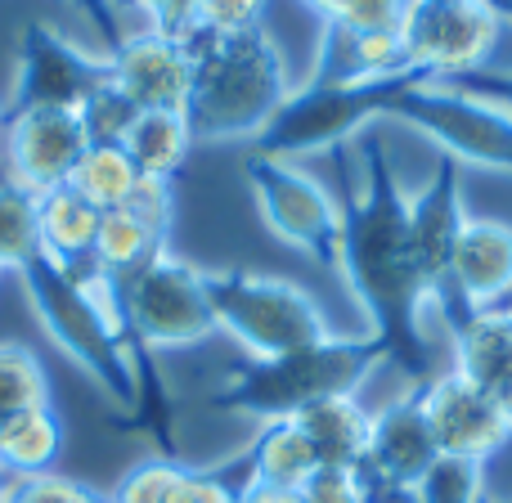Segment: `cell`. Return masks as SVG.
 <instances>
[{
	"label": "cell",
	"instance_id": "6da1fadb",
	"mask_svg": "<svg viewBox=\"0 0 512 503\" xmlns=\"http://www.w3.org/2000/svg\"><path fill=\"white\" fill-rule=\"evenodd\" d=\"M328 171L342 212L337 270L355 306L369 315L387 360L423 387L432 378L427 315H436V306L409 239V198L400 194V180L378 135L328 149Z\"/></svg>",
	"mask_w": 512,
	"mask_h": 503
},
{
	"label": "cell",
	"instance_id": "7a4b0ae2",
	"mask_svg": "<svg viewBox=\"0 0 512 503\" xmlns=\"http://www.w3.org/2000/svg\"><path fill=\"white\" fill-rule=\"evenodd\" d=\"M189 131L198 144L256 140L292 95L288 59L265 27L256 32H194L189 36Z\"/></svg>",
	"mask_w": 512,
	"mask_h": 503
},
{
	"label": "cell",
	"instance_id": "3957f363",
	"mask_svg": "<svg viewBox=\"0 0 512 503\" xmlns=\"http://www.w3.org/2000/svg\"><path fill=\"white\" fill-rule=\"evenodd\" d=\"M387 360L378 337H324L315 346L274 355V360H243L225 373L212 405L225 414H243L256 423L297 418L301 409L328 396H355L360 382Z\"/></svg>",
	"mask_w": 512,
	"mask_h": 503
},
{
	"label": "cell",
	"instance_id": "277c9868",
	"mask_svg": "<svg viewBox=\"0 0 512 503\" xmlns=\"http://www.w3.org/2000/svg\"><path fill=\"white\" fill-rule=\"evenodd\" d=\"M207 301H212L216 328L230 333L252 360H274V355L333 337L324 306L292 279L252 270H207Z\"/></svg>",
	"mask_w": 512,
	"mask_h": 503
},
{
	"label": "cell",
	"instance_id": "5b68a950",
	"mask_svg": "<svg viewBox=\"0 0 512 503\" xmlns=\"http://www.w3.org/2000/svg\"><path fill=\"white\" fill-rule=\"evenodd\" d=\"M414 72L391 81H364V86H324V81H306L292 90L288 104L274 113V122L252 140V153L265 158H306V153H328L337 144H351L364 135L373 117H387V108L405 95Z\"/></svg>",
	"mask_w": 512,
	"mask_h": 503
},
{
	"label": "cell",
	"instance_id": "8992f818",
	"mask_svg": "<svg viewBox=\"0 0 512 503\" xmlns=\"http://www.w3.org/2000/svg\"><path fill=\"white\" fill-rule=\"evenodd\" d=\"M396 27L405 68L423 81H450L490 68L508 32V9L499 0H409Z\"/></svg>",
	"mask_w": 512,
	"mask_h": 503
},
{
	"label": "cell",
	"instance_id": "52a82bcc",
	"mask_svg": "<svg viewBox=\"0 0 512 503\" xmlns=\"http://www.w3.org/2000/svg\"><path fill=\"white\" fill-rule=\"evenodd\" d=\"M117 288H122L126 324L149 351L198 346L221 333L207 301V270L176 252H158L140 270L117 274Z\"/></svg>",
	"mask_w": 512,
	"mask_h": 503
},
{
	"label": "cell",
	"instance_id": "ba28073f",
	"mask_svg": "<svg viewBox=\"0 0 512 503\" xmlns=\"http://www.w3.org/2000/svg\"><path fill=\"white\" fill-rule=\"evenodd\" d=\"M387 117L427 135L441 149V158L459 162V167L512 176V117L486 99L459 95V90L436 86V81H414L387 108Z\"/></svg>",
	"mask_w": 512,
	"mask_h": 503
},
{
	"label": "cell",
	"instance_id": "9c48e42d",
	"mask_svg": "<svg viewBox=\"0 0 512 503\" xmlns=\"http://www.w3.org/2000/svg\"><path fill=\"white\" fill-rule=\"evenodd\" d=\"M243 176L252 185V198L261 207L265 225L288 248L306 252L319 265H337V239H342V212L324 180H315L301 162L248 153Z\"/></svg>",
	"mask_w": 512,
	"mask_h": 503
},
{
	"label": "cell",
	"instance_id": "30bf717a",
	"mask_svg": "<svg viewBox=\"0 0 512 503\" xmlns=\"http://www.w3.org/2000/svg\"><path fill=\"white\" fill-rule=\"evenodd\" d=\"M104 81L108 59H95L77 41L54 32L50 23H27L18 36V68L5 113H18V108H68V113H77Z\"/></svg>",
	"mask_w": 512,
	"mask_h": 503
},
{
	"label": "cell",
	"instance_id": "8fae6325",
	"mask_svg": "<svg viewBox=\"0 0 512 503\" xmlns=\"http://www.w3.org/2000/svg\"><path fill=\"white\" fill-rule=\"evenodd\" d=\"M86 131L68 108H18L5 113L0 135V167L27 194H45L54 185H68L86 153Z\"/></svg>",
	"mask_w": 512,
	"mask_h": 503
},
{
	"label": "cell",
	"instance_id": "7c38bea8",
	"mask_svg": "<svg viewBox=\"0 0 512 503\" xmlns=\"http://www.w3.org/2000/svg\"><path fill=\"white\" fill-rule=\"evenodd\" d=\"M423 405L432 423L436 450L445 459H468L486 468L499 450L512 441V418L499 409L481 387H472L463 373L445 369L423 382Z\"/></svg>",
	"mask_w": 512,
	"mask_h": 503
},
{
	"label": "cell",
	"instance_id": "4fadbf2b",
	"mask_svg": "<svg viewBox=\"0 0 512 503\" xmlns=\"http://www.w3.org/2000/svg\"><path fill=\"white\" fill-rule=\"evenodd\" d=\"M512 292V225L495 216H468L450 265V297L436 306L445 333L463 328L477 310L499 306Z\"/></svg>",
	"mask_w": 512,
	"mask_h": 503
},
{
	"label": "cell",
	"instance_id": "5bb4252c",
	"mask_svg": "<svg viewBox=\"0 0 512 503\" xmlns=\"http://www.w3.org/2000/svg\"><path fill=\"white\" fill-rule=\"evenodd\" d=\"M108 81H113L140 113H153V108L185 113L189 81H194L189 41L162 36V32H153V27L131 32L117 50H108Z\"/></svg>",
	"mask_w": 512,
	"mask_h": 503
},
{
	"label": "cell",
	"instance_id": "9a60e30c",
	"mask_svg": "<svg viewBox=\"0 0 512 503\" xmlns=\"http://www.w3.org/2000/svg\"><path fill=\"white\" fill-rule=\"evenodd\" d=\"M463 225H468V207H463L459 162L441 158L427 189L409 203V239H414V256H418L427 292H432V306H441L450 297V265H454Z\"/></svg>",
	"mask_w": 512,
	"mask_h": 503
},
{
	"label": "cell",
	"instance_id": "2e32d148",
	"mask_svg": "<svg viewBox=\"0 0 512 503\" xmlns=\"http://www.w3.org/2000/svg\"><path fill=\"white\" fill-rule=\"evenodd\" d=\"M436 459L441 450H436L432 423H427L423 387H409L405 396L387 400L369 418V445H364L360 468L378 472L382 481H396V486H418Z\"/></svg>",
	"mask_w": 512,
	"mask_h": 503
},
{
	"label": "cell",
	"instance_id": "e0dca14e",
	"mask_svg": "<svg viewBox=\"0 0 512 503\" xmlns=\"http://www.w3.org/2000/svg\"><path fill=\"white\" fill-rule=\"evenodd\" d=\"M405 45L400 27H351V23H319V50L310 81L324 86H364V81L405 77Z\"/></svg>",
	"mask_w": 512,
	"mask_h": 503
},
{
	"label": "cell",
	"instance_id": "ac0fdd59",
	"mask_svg": "<svg viewBox=\"0 0 512 503\" xmlns=\"http://www.w3.org/2000/svg\"><path fill=\"white\" fill-rule=\"evenodd\" d=\"M454 346V373L481 387L499 409H508L512 418V310L490 306L477 310L463 328L450 333Z\"/></svg>",
	"mask_w": 512,
	"mask_h": 503
},
{
	"label": "cell",
	"instance_id": "d6986e66",
	"mask_svg": "<svg viewBox=\"0 0 512 503\" xmlns=\"http://www.w3.org/2000/svg\"><path fill=\"white\" fill-rule=\"evenodd\" d=\"M99 221H104V212H99L95 203H86L72 185H54V189H45V194H36V234H41V252L50 256V261L68 265V270L95 261Z\"/></svg>",
	"mask_w": 512,
	"mask_h": 503
},
{
	"label": "cell",
	"instance_id": "ffe728a7",
	"mask_svg": "<svg viewBox=\"0 0 512 503\" xmlns=\"http://www.w3.org/2000/svg\"><path fill=\"white\" fill-rule=\"evenodd\" d=\"M369 418L373 414L355 396H328L319 405L301 409L292 423L315 445L319 463H328V468H355L364 459V445H369Z\"/></svg>",
	"mask_w": 512,
	"mask_h": 503
},
{
	"label": "cell",
	"instance_id": "44dd1931",
	"mask_svg": "<svg viewBox=\"0 0 512 503\" xmlns=\"http://www.w3.org/2000/svg\"><path fill=\"white\" fill-rule=\"evenodd\" d=\"M248 472L256 486H279V490H301L306 477L319 468L315 445L306 441L292 418H279V423H261V432L252 436L248 450Z\"/></svg>",
	"mask_w": 512,
	"mask_h": 503
},
{
	"label": "cell",
	"instance_id": "7402d4cb",
	"mask_svg": "<svg viewBox=\"0 0 512 503\" xmlns=\"http://www.w3.org/2000/svg\"><path fill=\"white\" fill-rule=\"evenodd\" d=\"M194 131H189L185 113H167V108H153V113H140L131 126V135L122 140V149L131 153L135 171L140 176H158V180H176L180 167L189 162V149H194Z\"/></svg>",
	"mask_w": 512,
	"mask_h": 503
},
{
	"label": "cell",
	"instance_id": "603a6c76",
	"mask_svg": "<svg viewBox=\"0 0 512 503\" xmlns=\"http://www.w3.org/2000/svg\"><path fill=\"white\" fill-rule=\"evenodd\" d=\"M63 445H68V432H63V418L54 405L32 409L18 423L5 427L0 436V468L9 477H36V472H54L63 459Z\"/></svg>",
	"mask_w": 512,
	"mask_h": 503
},
{
	"label": "cell",
	"instance_id": "cb8c5ba5",
	"mask_svg": "<svg viewBox=\"0 0 512 503\" xmlns=\"http://www.w3.org/2000/svg\"><path fill=\"white\" fill-rule=\"evenodd\" d=\"M68 185L77 189L86 203H95L99 212H117V207L131 198V189L140 185V171H135L131 153H126L122 144H90V149L81 153Z\"/></svg>",
	"mask_w": 512,
	"mask_h": 503
},
{
	"label": "cell",
	"instance_id": "d4e9b609",
	"mask_svg": "<svg viewBox=\"0 0 512 503\" xmlns=\"http://www.w3.org/2000/svg\"><path fill=\"white\" fill-rule=\"evenodd\" d=\"M54 405L50 400V373L36 360L32 346L0 342V436L9 423H18L32 409Z\"/></svg>",
	"mask_w": 512,
	"mask_h": 503
},
{
	"label": "cell",
	"instance_id": "484cf974",
	"mask_svg": "<svg viewBox=\"0 0 512 503\" xmlns=\"http://www.w3.org/2000/svg\"><path fill=\"white\" fill-rule=\"evenodd\" d=\"M158 252H171V248L153 239L126 207L104 212V221H99V239H95V265L99 270L131 274V270H140V265H149Z\"/></svg>",
	"mask_w": 512,
	"mask_h": 503
},
{
	"label": "cell",
	"instance_id": "4316f807",
	"mask_svg": "<svg viewBox=\"0 0 512 503\" xmlns=\"http://www.w3.org/2000/svg\"><path fill=\"white\" fill-rule=\"evenodd\" d=\"M32 256H41L36 234V194L18 189L14 180H0V270H23Z\"/></svg>",
	"mask_w": 512,
	"mask_h": 503
},
{
	"label": "cell",
	"instance_id": "83f0119b",
	"mask_svg": "<svg viewBox=\"0 0 512 503\" xmlns=\"http://www.w3.org/2000/svg\"><path fill=\"white\" fill-rule=\"evenodd\" d=\"M189 481H194V468L180 459H140L122 481L117 490L108 495V503H185L189 499Z\"/></svg>",
	"mask_w": 512,
	"mask_h": 503
},
{
	"label": "cell",
	"instance_id": "f1b7e54d",
	"mask_svg": "<svg viewBox=\"0 0 512 503\" xmlns=\"http://www.w3.org/2000/svg\"><path fill=\"white\" fill-rule=\"evenodd\" d=\"M135 117H140V108H135L113 81H104V86L77 108V122H81V131H86V144H122L126 135H131Z\"/></svg>",
	"mask_w": 512,
	"mask_h": 503
},
{
	"label": "cell",
	"instance_id": "f546056e",
	"mask_svg": "<svg viewBox=\"0 0 512 503\" xmlns=\"http://www.w3.org/2000/svg\"><path fill=\"white\" fill-rule=\"evenodd\" d=\"M486 486H481V463L468 459H436L427 477L418 481V503H481Z\"/></svg>",
	"mask_w": 512,
	"mask_h": 503
},
{
	"label": "cell",
	"instance_id": "4dcf8cb0",
	"mask_svg": "<svg viewBox=\"0 0 512 503\" xmlns=\"http://www.w3.org/2000/svg\"><path fill=\"white\" fill-rule=\"evenodd\" d=\"M5 503H108L95 486L68 477V472H36V477H9Z\"/></svg>",
	"mask_w": 512,
	"mask_h": 503
},
{
	"label": "cell",
	"instance_id": "1f68e13d",
	"mask_svg": "<svg viewBox=\"0 0 512 503\" xmlns=\"http://www.w3.org/2000/svg\"><path fill=\"white\" fill-rule=\"evenodd\" d=\"M126 212L144 225L158 243H171V225H176V185L158 176H140V185L126 198Z\"/></svg>",
	"mask_w": 512,
	"mask_h": 503
},
{
	"label": "cell",
	"instance_id": "d6a6232c",
	"mask_svg": "<svg viewBox=\"0 0 512 503\" xmlns=\"http://www.w3.org/2000/svg\"><path fill=\"white\" fill-rule=\"evenodd\" d=\"M265 14H270V0H198V32H256L265 27Z\"/></svg>",
	"mask_w": 512,
	"mask_h": 503
},
{
	"label": "cell",
	"instance_id": "836d02e7",
	"mask_svg": "<svg viewBox=\"0 0 512 503\" xmlns=\"http://www.w3.org/2000/svg\"><path fill=\"white\" fill-rule=\"evenodd\" d=\"M252 472H248V454L230 459L225 468H194L189 481V499L185 503H243Z\"/></svg>",
	"mask_w": 512,
	"mask_h": 503
},
{
	"label": "cell",
	"instance_id": "e575fe53",
	"mask_svg": "<svg viewBox=\"0 0 512 503\" xmlns=\"http://www.w3.org/2000/svg\"><path fill=\"white\" fill-rule=\"evenodd\" d=\"M409 0H306V9H315L319 23H351V27H382L400 23Z\"/></svg>",
	"mask_w": 512,
	"mask_h": 503
},
{
	"label": "cell",
	"instance_id": "d590c367",
	"mask_svg": "<svg viewBox=\"0 0 512 503\" xmlns=\"http://www.w3.org/2000/svg\"><path fill=\"white\" fill-rule=\"evenodd\" d=\"M131 9H140L144 23L162 36L189 41L198 32V0H126Z\"/></svg>",
	"mask_w": 512,
	"mask_h": 503
},
{
	"label": "cell",
	"instance_id": "8d00e7d4",
	"mask_svg": "<svg viewBox=\"0 0 512 503\" xmlns=\"http://www.w3.org/2000/svg\"><path fill=\"white\" fill-rule=\"evenodd\" d=\"M297 495L301 503H360V477H355V468H328V463H319Z\"/></svg>",
	"mask_w": 512,
	"mask_h": 503
},
{
	"label": "cell",
	"instance_id": "74e56055",
	"mask_svg": "<svg viewBox=\"0 0 512 503\" xmlns=\"http://www.w3.org/2000/svg\"><path fill=\"white\" fill-rule=\"evenodd\" d=\"M436 86H450L459 95H472V99H486V104L504 108L512 117V68H477L468 77H450V81H436Z\"/></svg>",
	"mask_w": 512,
	"mask_h": 503
},
{
	"label": "cell",
	"instance_id": "f35d334b",
	"mask_svg": "<svg viewBox=\"0 0 512 503\" xmlns=\"http://www.w3.org/2000/svg\"><path fill=\"white\" fill-rule=\"evenodd\" d=\"M72 5H81V14L90 18V23L99 27V32H104V41L113 45H122L126 36H122V27H117V14H113V0H72Z\"/></svg>",
	"mask_w": 512,
	"mask_h": 503
},
{
	"label": "cell",
	"instance_id": "ab89813d",
	"mask_svg": "<svg viewBox=\"0 0 512 503\" xmlns=\"http://www.w3.org/2000/svg\"><path fill=\"white\" fill-rule=\"evenodd\" d=\"M243 503H301V495H297V490L256 486V481H248V490H243Z\"/></svg>",
	"mask_w": 512,
	"mask_h": 503
},
{
	"label": "cell",
	"instance_id": "60d3db41",
	"mask_svg": "<svg viewBox=\"0 0 512 503\" xmlns=\"http://www.w3.org/2000/svg\"><path fill=\"white\" fill-rule=\"evenodd\" d=\"M5 490H9V472L0 468V503H5Z\"/></svg>",
	"mask_w": 512,
	"mask_h": 503
},
{
	"label": "cell",
	"instance_id": "b9f144b4",
	"mask_svg": "<svg viewBox=\"0 0 512 503\" xmlns=\"http://www.w3.org/2000/svg\"><path fill=\"white\" fill-rule=\"evenodd\" d=\"M0 135H5V104H0Z\"/></svg>",
	"mask_w": 512,
	"mask_h": 503
},
{
	"label": "cell",
	"instance_id": "7bdbcfd3",
	"mask_svg": "<svg viewBox=\"0 0 512 503\" xmlns=\"http://www.w3.org/2000/svg\"><path fill=\"white\" fill-rule=\"evenodd\" d=\"M481 503H499V499L495 495H481Z\"/></svg>",
	"mask_w": 512,
	"mask_h": 503
},
{
	"label": "cell",
	"instance_id": "ee69618b",
	"mask_svg": "<svg viewBox=\"0 0 512 503\" xmlns=\"http://www.w3.org/2000/svg\"><path fill=\"white\" fill-rule=\"evenodd\" d=\"M0 180H9V176H5V167H0Z\"/></svg>",
	"mask_w": 512,
	"mask_h": 503
},
{
	"label": "cell",
	"instance_id": "f6af8a7d",
	"mask_svg": "<svg viewBox=\"0 0 512 503\" xmlns=\"http://www.w3.org/2000/svg\"><path fill=\"white\" fill-rule=\"evenodd\" d=\"M0 279H5V270H0Z\"/></svg>",
	"mask_w": 512,
	"mask_h": 503
},
{
	"label": "cell",
	"instance_id": "bcb514c9",
	"mask_svg": "<svg viewBox=\"0 0 512 503\" xmlns=\"http://www.w3.org/2000/svg\"><path fill=\"white\" fill-rule=\"evenodd\" d=\"M508 5H512V0H508Z\"/></svg>",
	"mask_w": 512,
	"mask_h": 503
}]
</instances>
